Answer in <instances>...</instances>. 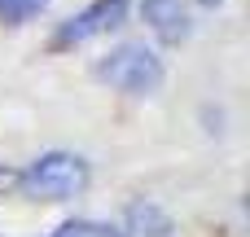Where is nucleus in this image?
<instances>
[{
	"mask_svg": "<svg viewBox=\"0 0 250 237\" xmlns=\"http://www.w3.org/2000/svg\"><path fill=\"white\" fill-rule=\"evenodd\" d=\"M88 176L92 172H88V163L79 154L48 150L22 172V194L40 198V202H66V198H79L88 189Z\"/></svg>",
	"mask_w": 250,
	"mask_h": 237,
	"instance_id": "1",
	"label": "nucleus"
},
{
	"mask_svg": "<svg viewBox=\"0 0 250 237\" xmlns=\"http://www.w3.org/2000/svg\"><path fill=\"white\" fill-rule=\"evenodd\" d=\"M97 79L110 84V88H119V92L145 97V92H154L163 84V62L145 44H119V48H110L97 62Z\"/></svg>",
	"mask_w": 250,
	"mask_h": 237,
	"instance_id": "2",
	"label": "nucleus"
},
{
	"mask_svg": "<svg viewBox=\"0 0 250 237\" xmlns=\"http://www.w3.org/2000/svg\"><path fill=\"white\" fill-rule=\"evenodd\" d=\"M123 18H127V0H97V4H88L83 13L66 18V22H62V26L53 31L48 48H53V53L79 48V44H88V40H97V35L114 31V26L123 22Z\"/></svg>",
	"mask_w": 250,
	"mask_h": 237,
	"instance_id": "3",
	"label": "nucleus"
},
{
	"mask_svg": "<svg viewBox=\"0 0 250 237\" xmlns=\"http://www.w3.org/2000/svg\"><path fill=\"white\" fill-rule=\"evenodd\" d=\"M141 13L149 22V31L163 40V44H185L189 31H193V18L180 0H141Z\"/></svg>",
	"mask_w": 250,
	"mask_h": 237,
	"instance_id": "4",
	"label": "nucleus"
},
{
	"mask_svg": "<svg viewBox=\"0 0 250 237\" xmlns=\"http://www.w3.org/2000/svg\"><path fill=\"white\" fill-rule=\"evenodd\" d=\"M48 9V0H0V22L4 26H22L31 18H40Z\"/></svg>",
	"mask_w": 250,
	"mask_h": 237,
	"instance_id": "5",
	"label": "nucleus"
},
{
	"mask_svg": "<svg viewBox=\"0 0 250 237\" xmlns=\"http://www.w3.org/2000/svg\"><path fill=\"white\" fill-rule=\"evenodd\" d=\"M48 237H123V233H114L110 224H97V220H66L62 229H53Z\"/></svg>",
	"mask_w": 250,
	"mask_h": 237,
	"instance_id": "6",
	"label": "nucleus"
},
{
	"mask_svg": "<svg viewBox=\"0 0 250 237\" xmlns=\"http://www.w3.org/2000/svg\"><path fill=\"white\" fill-rule=\"evenodd\" d=\"M13 189H22V172L0 163V194H13Z\"/></svg>",
	"mask_w": 250,
	"mask_h": 237,
	"instance_id": "7",
	"label": "nucleus"
},
{
	"mask_svg": "<svg viewBox=\"0 0 250 237\" xmlns=\"http://www.w3.org/2000/svg\"><path fill=\"white\" fill-rule=\"evenodd\" d=\"M202 4H220V0H202Z\"/></svg>",
	"mask_w": 250,
	"mask_h": 237,
	"instance_id": "8",
	"label": "nucleus"
}]
</instances>
